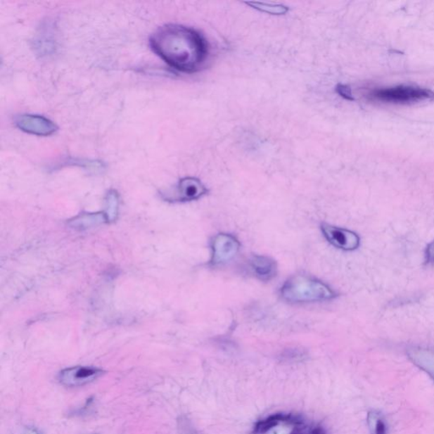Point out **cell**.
Here are the masks:
<instances>
[{
	"instance_id": "cell-10",
	"label": "cell",
	"mask_w": 434,
	"mask_h": 434,
	"mask_svg": "<svg viewBox=\"0 0 434 434\" xmlns=\"http://www.w3.org/2000/svg\"><path fill=\"white\" fill-rule=\"evenodd\" d=\"M413 364L425 371L434 381V350L413 347L407 350Z\"/></svg>"
},
{
	"instance_id": "cell-3",
	"label": "cell",
	"mask_w": 434,
	"mask_h": 434,
	"mask_svg": "<svg viewBox=\"0 0 434 434\" xmlns=\"http://www.w3.org/2000/svg\"><path fill=\"white\" fill-rule=\"evenodd\" d=\"M369 97L376 101L388 103H410L432 98L434 94L428 89L400 86L397 88L371 91Z\"/></svg>"
},
{
	"instance_id": "cell-6",
	"label": "cell",
	"mask_w": 434,
	"mask_h": 434,
	"mask_svg": "<svg viewBox=\"0 0 434 434\" xmlns=\"http://www.w3.org/2000/svg\"><path fill=\"white\" fill-rule=\"evenodd\" d=\"M15 124L20 130L37 136L52 135L58 130L56 124L43 115H20L15 117Z\"/></svg>"
},
{
	"instance_id": "cell-7",
	"label": "cell",
	"mask_w": 434,
	"mask_h": 434,
	"mask_svg": "<svg viewBox=\"0 0 434 434\" xmlns=\"http://www.w3.org/2000/svg\"><path fill=\"white\" fill-rule=\"evenodd\" d=\"M321 231L326 241L338 249L352 251L357 250L359 245V238L352 231L324 223L321 225Z\"/></svg>"
},
{
	"instance_id": "cell-14",
	"label": "cell",
	"mask_w": 434,
	"mask_h": 434,
	"mask_svg": "<svg viewBox=\"0 0 434 434\" xmlns=\"http://www.w3.org/2000/svg\"><path fill=\"white\" fill-rule=\"evenodd\" d=\"M246 5L250 6L253 9L259 11L264 12V13L281 15H285L288 11V8L283 5H278V4L264 3L250 1L245 2Z\"/></svg>"
},
{
	"instance_id": "cell-15",
	"label": "cell",
	"mask_w": 434,
	"mask_h": 434,
	"mask_svg": "<svg viewBox=\"0 0 434 434\" xmlns=\"http://www.w3.org/2000/svg\"><path fill=\"white\" fill-rule=\"evenodd\" d=\"M305 357H307V354H305L303 350L298 349L285 350L284 352L282 353V355H281L282 361L289 362L303 361Z\"/></svg>"
},
{
	"instance_id": "cell-8",
	"label": "cell",
	"mask_w": 434,
	"mask_h": 434,
	"mask_svg": "<svg viewBox=\"0 0 434 434\" xmlns=\"http://www.w3.org/2000/svg\"><path fill=\"white\" fill-rule=\"evenodd\" d=\"M208 192V189L200 179L187 177L179 181L173 200L184 202L196 200L205 196Z\"/></svg>"
},
{
	"instance_id": "cell-12",
	"label": "cell",
	"mask_w": 434,
	"mask_h": 434,
	"mask_svg": "<svg viewBox=\"0 0 434 434\" xmlns=\"http://www.w3.org/2000/svg\"><path fill=\"white\" fill-rule=\"evenodd\" d=\"M104 212L106 222H113L117 219L119 210V196L115 190H110L106 198Z\"/></svg>"
},
{
	"instance_id": "cell-9",
	"label": "cell",
	"mask_w": 434,
	"mask_h": 434,
	"mask_svg": "<svg viewBox=\"0 0 434 434\" xmlns=\"http://www.w3.org/2000/svg\"><path fill=\"white\" fill-rule=\"evenodd\" d=\"M248 267L252 275L264 282L274 279L278 274V264L267 255H252L248 260Z\"/></svg>"
},
{
	"instance_id": "cell-2",
	"label": "cell",
	"mask_w": 434,
	"mask_h": 434,
	"mask_svg": "<svg viewBox=\"0 0 434 434\" xmlns=\"http://www.w3.org/2000/svg\"><path fill=\"white\" fill-rule=\"evenodd\" d=\"M281 295L289 303H309L333 300L336 293L320 280L296 275L284 283Z\"/></svg>"
},
{
	"instance_id": "cell-17",
	"label": "cell",
	"mask_w": 434,
	"mask_h": 434,
	"mask_svg": "<svg viewBox=\"0 0 434 434\" xmlns=\"http://www.w3.org/2000/svg\"><path fill=\"white\" fill-rule=\"evenodd\" d=\"M426 259H427L428 263H434V241L430 243L427 248Z\"/></svg>"
},
{
	"instance_id": "cell-11",
	"label": "cell",
	"mask_w": 434,
	"mask_h": 434,
	"mask_svg": "<svg viewBox=\"0 0 434 434\" xmlns=\"http://www.w3.org/2000/svg\"><path fill=\"white\" fill-rule=\"evenodd\" d=\"M106 222L104 213H85L73 218L69 222L72 229L85 230L96 226Z\"/></svg>"
},
{
	"instance_id": "cell-5",
	"label": "cell",
	"mask_w": 434,
	"mask_h": 434,
	"mask_svg": "<svg viewBox=\"0 0 434 434\" xmlns=\"http://www.w3.org/2000/svg\"><path fill=\"white\" fill-rule=\"evenodd\" d=\"M241 248L238 239L231 234H220L212 241V254L210 263L213 266L229 262L238 254Z\"/></svg>"
},
{
	"instance_id": "cell-19",
	"label": "cell",
	"mask_w": 434,
	"mask_h": 434,
	"mask_svg": "<svg viewBox=\"0 0 434 434\" xmlns=\"http://www.w3.org/2000/svg\"><path fill=\"white\" fill-rule=\"evenodd\" d=\"M23 434H42V433H41L39 429L35 428H27L25 430Z\"/></svg>"
},
{
	"instance_id": "cell-13",
	"label": "cell",
	"mask_w": 434,
	"mask_h": 434,
	"mask_svg": "<svg viewBox=\"0 0 434 434\" xmlns=\"http://www.w3.org/2000/svg\"><path fill=\"white\" fill-rule=\"evenodd\" d=\"M367 425H369L371 434H387L388 427L385 420L381 413L371 411L367 415Z\"/></svg>"
},
{
	"instance_id": "cell-18",
	"label": "cell",
	"mask_w": 434,
	"mask_h": 434,
	"mask_svg": "<svg viewBox=\"0 0 434 434\" xmlns=\"http://www.w3.org/2000/svg\"><path fill=\"white\" fill-rule=\"evenodd\" d=\"M181 423V428L184 430V434H197L194 429L192 427H190L189 423L187 420H183L180 421Z\"/></svg>"
},
{
	"instance_id": "cell-16",
	"label": "cell",
	"mask_w": 434,
	"mask_h": 434,
	"mask_svg": "<svg viewBox=\"0 0 434 434\" xmlns=\"http://www.w3.org/2000/svg\"><path fill=\"white\" fill-rule=\"evenodd\" d=\"M336 92L340 94L341 97L347 99V101H355L352 90H351L350 87L348 85L338 84L336 87Z\"/></svg>"
},
{
	"instance_id": "cell-1",
	"label": "cell",
	"mask_w": 434,
	"mask_h": 434,
	"mask_svg": "<svg viewBox=\"0 0 434 434\" xmlns=\"http://www.w3.org/2000/svg\"><path fill=\"white\" fill-rule=\"evenodd\" d=\"M150 44L165 63L181 72L200 71L208 59V41L196 29L183 25L159 27L151 35Z\"/></svg>"
},
{
	"instance_id": "cell-4",
	"label": "cell",
	"mask_w": 434,
	"mask_h": 434,
	"mask_svg": "<svg viewBox=\"0 0 434 434\" xmlns=\"http://www.w3.org/2000/svg\"><path fill=\"white\" fill-rule=\"evenodd\" d=\"M104 374L105 371L97 367L77 366L62 370L58 379L63 386L76 388L93 383Z\"/></svg>"
}]
</instances>
